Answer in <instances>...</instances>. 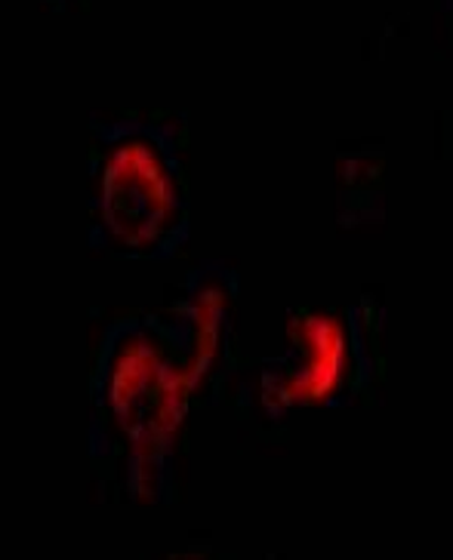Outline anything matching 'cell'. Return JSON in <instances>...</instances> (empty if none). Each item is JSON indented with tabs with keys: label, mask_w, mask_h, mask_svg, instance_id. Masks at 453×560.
<instances>
[{
	"label": "cell",
	"mask_w": 453,
	"mask_h": 560,
	"mask_svg": "<svg viewBox=\"0 0 453 560\" xmlns=\"http://www.w3.org/2000/svg\"><path fill=\"white\" fill-rule=\"evenodd\" d=\"M170 207V188L158 158L146 145H127L108 173V210L127 241H149Z\"/></svg>",
	"instance_id": "cell-1"
},
{
	"label": "cell",
	"mask_w": 453,
	"mask_h": 560,
	"mask_svg": "<svg viewBox=\"0 0 453 560\" xmlns=\"http://www.w3.org/2000/svg\"><path fill=\"white\" fill-rule=\"evenodd\" d=\"M293 339L300 348V366L287 385V397L293 400H321L336 388L346 366V332L330 314H302L293 327Z\"/></svg>",
	"instance_id": "cell-2"
}]
</instances>
